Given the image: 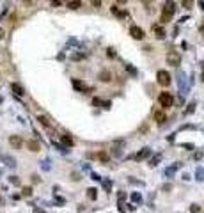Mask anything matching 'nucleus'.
<instances>
[{
    "instance_id": "obj_7",
    "label": "nucleus",
    "mask_w": 204,
    "mask_h": 213,
    "mask_svg": "<svg viewBox=\"0 0 204 213\" xmlns=\"http://www.w3.org/2000/svg\"><path fill=\"white\" fill-rule=\"evenodd\" d=\"M130 34H131L133 39H144V30H142L140 27H137V25L130 27Z\"/></svg>"
},
{
    "instance_id": "obj_30",
    "label": "nucleus",
    "mask_w": 204,
    "mask_h": 213,
    "mask_svg": "<svg viewBox=\"0 0 204 213\" xmlns=\"http://www.w3.org/2000/svg\"><path fill=\"white\" fill-rule=\"evenodd\" d=\"M107 55H108V57H115V52H114L112 48H108V50H107Z\"/></svg>"
},
{
    "instance_id": "obj_4",
    "label": "nucleus",
    "mask_w": 204,
    "mask_h": 213,
    "mask_svg": "<svg viewBox=\"0 0 204 213\" xmlns=\"http://www.w3.org/2000/svg\"><path fill=\"white\" fill-rule=\"evenodd\" d=\"M167 62H169L171 66H179V64H181V55H179L178 52H169V53H167Z\"/></svg>"
},
{
    "instance_id": "obj_16",
    "label": "nucleus",
    "mask_w": 204,
    "mask_h": 213,
    "mask_svg": "<svg viewBox=\"0 0 204 213\" xmlns=\"http://www.w3.org/2000/svg\"><path fill=\"white\" fill-rule=\"evenodd\" d=\"M37 121H39L43 126H46V128L50 126V121H48V117H46V116H37Z\"/></svg>"
},
{
    "instance_id": "obj_22",
    "label": "nucleus",
    "mask_w": 204,
    "mask_h": 213,
    "mask_svg": "<svg viewBox=\"0 0 204 213\" xmlns=\"http://www.w3.org/2000/svg\"><path fill=\"white\" fill-rule=\"evenodd\" d=\"M110 105H112L110 101H105V100L99 101V107H101V108H110Z\"/></svg>"
},
{
    "instance_id": "obj_20",
    "label": "nucleus",
    "mask_w": 204,
    "mask_h": 213,
    "mask_svg": "<svg viewBox=\"0 0 204 213\" xmlns=\"http://www.w3.org/2000/svg\"><path fill=\"white\" fill-rule=\"evenodd\" d=\"M87 197H89V199H96V197H98V190H96V188H89V190H87Z\"/></svg>"
},
{
    "instance_id": "obj_12",
    "label": "nucleus",
    "mask_w": 204,
    "mask_h": 213,
    "mask_svg": "<svg viewBox=\"0 0 204 213\" xmlns=\"http://www.w3.org/2000/svg\"><path fill=\"white\" fill-rule=\"evenodd\" d=\"M27 148H28L30 151H34V153H37V151L41 149V144H39L37 140H28V142H27Z\"/></svg>"
},
{
    "instance_id": "obj_6",
    "label": "nucleus",
    "mask_w": 204,
    "mask_h": 213,
    "mask_svg": "<svg viewBox=\"0 0 204 213\" xmlns=\"http://www.w3.org/2000/svg\"><path fill=\"white\" fill-rule=\"evenodd\" d=\"M153 119H155L158 124H163V123L167 121V114H165V110H155V112H153Z\"/></svg>"
},
{
    "instance_id": "obj_25",
    "label": "nucleus",
    "mask_w": 204,
    "mask_h": 213,
    "mask_svg": "<svg viewBox=\"0 0 204 213\" xmlns=\"http://www.w3.org/2000/svg\"><path fill=\"white\" fill-rule=\"evenodd\" d=\"M199 212H201V208H199L197 204H192V206H190V213H199Z\"/></svg>"
},
{
    "instance_id": "obj_32",
    "label": "nucleus",
    "mask_w": 204,
    "mask_h": 213,
    "mask_svg": "<svg viewBox=\"0 0 204 213\" xmlns=\"http://www.w3.org/2000/svg\"><path fill=\"white\" fill-rule=\"evenodd\" d=\"M11 183H14V185H18V183H20V180H18L16 176H11Z\"/></svg>"
},
{
    "instance_id": "obj_18",
    "label": "nucleus",
    "mask_w": 204,
    "mask_h": 213,
    "mask_svg": "<svg viewBox=\"0 0 204 213\" xmlns=\"http://www.w3.org/2000/svg\"><path fill=\"white\" fill-rule=\"evenodd\" d=\"M62 144L64 146H73V139L69 135H62Z\"/></svg>"
},
{
    "instance_id": "obj_9",
    "label": "nucleus",
    "mask_w": 204,
    "mask_h": 213,
    "mask_svg": "<svg viewBox=\"0 0 204 213\" xmlns=\"http://www.w3.org/2000/svg\"><path fill=\"white\" fill-rule=\"evenodd\" d=\"M98 78H99L101 82L108 84V82H112V73H110V71H107V69H103V71H99V73H98Z\"/></svg>"
},
{
    "instance_id": "obj_38",
    "label": "nucleus",
    "mask_w": 204,
    "mask_h": 213,
    "mask_svg": "<svg viewBox=\"0 0 204 213\" xmlns=\"http://www.w3.org/2000/svg\"><path fill=\"white\" fill-rule=\"evenodd\" d=\"M199 5H201V7L204 9V2H199Z\"/></svg>"
},
{
    "instance_id": "obj_8",
    "label": "nucleus",
    "mask_w": 204,
    "mask_h": 213,
    "mask_svg": "<svg viewBox=\"0 0 204 213\" xmlns=\"http://www.w3.org/2000/svg\"><path fill=\"white\" fill-rule=\"evenodd\" d=\"M153 32H155V36H156L158 39H163V37L167 36V32H165V27H163V25H153Z\"/></svg>"
},
{
    "instance_id": "obj_2",
    "label": "nucleus",
    "mask_w": 204,
    "mask_h": 213,
    "mask_svg": "<svg viewBox=\"0 0 204 213\" xmlns=\"http://www.w3.org/2000/svg\"><path fill=\"white\" fill-rule=\"evenodd\" d=\"M158 101H160V105H162L163 108H169V107H172L174 98H172V94H171V92H160Z\"/></svg>"
},
{
    "instance_id": "obj_19",
    "label": "nucleus",
    "mask_w": 204,
    "mask_h": 213,
    "mask_svg": "<svg viewBox=\"0 0 204 213\" xmlns=\"http://www.w3.org/2000/svg\"><path fill=\"white\" fill-rule=\"evenodd\" d=\"M98 158H99L101 162H108V158H110V156H108V153H107V151H99V153H98Z\"/></svg>"
},
{
    "instance_id": "obj_33",
    "label": "nucleus",
    "mask_w": 204,
    "mask_h": 213,
    "mask_svg": "<svg viewBox=\"0 0 204 213\" xmlns=\"http://www.w3.org/2000/svg\"><path fill=\"white\" fill-rule=\"evenodd\" d=\"M52 5H53V7H59V5H62V2H59V0H53V2H52Z\"/></svg>"
},
{
    "instance_id": "obj_34",
    "label": "nucleus",
    "mask_w": 204,
    "mask_h": 213,
    "mask_svg": "<svg viewBox=\"0 0 204 213\" xmlns=\"http://www.w3.org/2000/svg\"><path fill=\"white\" fill-rule=\"evenodd\" d=\"M103 185H105V188H107V190H110V187H112V181H105Z\"/></svg>"
},
{
    "instance_id": "obj_5",
    "label": "nucleus",
    "mask_w": 204,
    "mask_h": 213,
    "mask_svg": "<svg viewBox=\"0 0 204 213\" xmlns=\"http://www.w3.org/2000/svg\"><path fill=\"white\" fill-rule=\"evenodd\" d=\"M73 87L76 89V91H82L83 94H87V92H92V87H89V85H85L82 80H73Z\"/></svg>"
},
{
    "instance_id": "obj_13",
    "label": "nucleus",
    "mask_w": 204,
    "mask_h": 213,
    "mask_svg": "<svg viewBox=\"0 0 204 213\" xmlns=\"http://www.w3.org/2000/svg\"><path fill=\"white\" fill-rule=\"evenodd\" d=\"M11 89H12V92H14V94H18V96H23V94H25L23 87H21L20 84H16V82H14V84H11Z\"/></svg>"
},
{
    "instance_id": "obj_29",
    "label": "nucleus",
    "mask_w": 204,
    "mask_h": 213,
    "mask_svg": "<svg viewBox=\"0 0 204 213\" xmlns=\"http://www.w3.org/2000/svg\"><path fill=\"white\" fill-rule=\"evenodd\" d=\"M5 162H7V165H9V167H14V165H16L12 158H5Z\"/></svg>"
},
{
    "instance_id": "obj_21",
    "label": "nucleus",
    "mask_w": 204,
    "mask_h": 213,
    "mask_svg": "<svg viewBox=\"0 0 204 213\" xmlns=\"http://www.w3.org/2000/svg\"><path fill=\"white\" fill-rule=\"evenodd\" d=\"M21 194H23L25 197H30V196H32V188H30V187H25V188L21 190Z\"/></svg>"
},
{
    "instance_id": "obj_27",
    "label": "nucleus",
    "mask_w": 204,
    "mask_h": 213,
    "mask_svg": "<svg viewBox=\"0 0 204 213\" xmlns=\"http://www.w3.org/2000/svg\"><path fill=\"white\" fill-rule=\"evenodd\" d=\"M192 110H195V103H190V105H188V108L185 110V114H190Z\"/></svg>"
},
{
    "instance_id": "obj_1",
    "label": "nucleus",
    "mask_w": 204,
    "mask_h": 213,
    "mask_svg": "<svg viewBox=\"0 0 204 213\" xmlns=\"http://www.w3.org/2000/svg\"><path fill=\"white\" fill-rule=\"evenodd\" d=\"M174 11H176V4H174V2H167V4H163V11H162V18H160V21H162L163 25H165L167 21H171Z\"/></svg>"
},
{
    "instance_id": "obj_31",
    "label": "nucleus",
    "mask_w": 204,
    "mask_h": 213,
    "mask_svg": "<svg viewBox=\"0 0 204 213\" xmlns=\"http://www.w3.org/2000/svg\"><path fill=\"white\" fill-rule=\"evenodd\" d=\"M91 5H92V7H99V5H101V2H99V0H96V2H94V0H92V2H91Z\"/></svg>"
},
{
    "instance_id": "obj_28",
    "label": "nucleus",
    "mask_w": 204,
    "mask_h": 213,
    "mask_svg": "<svg viewBox=\"0 0 204 213\" xmlns=\"http://www.w3.org/2000/svg\"><path fill=\"white\" fill-rule=\"evenodd\" d=\"M162 190H163V192H171V190H172V185H171V183H167V185H163V188H162Z\"/></svg>"
},
{
    "instance_id": "obj_26",
    "label": "nucleus",
    "mask_w": 204,
    "mask_h": 213,
    "mask_svg": "<svg viewBox=\"0 0 204 213\" xmlns=\"http://www.w3.org/2000/svg\"><path fill=\"white\" fill-rule=\"evenodd\" d=\"M124 68H126V69H128V71H130V73H131V75H137V69H135V68H133V66H130V64H126V66H124Z\"/></svg>"
},
{
    "instance_id": "obj_17",
    "label": "nucleus",
    "mask_w": 204,
    "mask_h": 213,
    "mask_svg": "<svg viewBox=\"0 0 204 213\" xmlns=\"http://www.w3.org/2000/svg\"><path fill=\"white\" fill-rule=\"evenodd\" d=\"M162 160V155H155L153 156V160H149V167H155V165H158V162Z\"/></svg>"
},
{
    "instance_id": "obj_24",
    "label": "nucleus",
    "mask_w": 204,
    "mask_h": 213,
    "mask_svg": "<svg viewBox=\"0 0 204 213\" xmlns=\"http://www.w3.org/2000/svg\"><path fill=\"white\" fill-rule=\"evenodd\" d=\"M197 180H199V181L204 180V169H197Z\"/></svg>"
},
{
    "instance_id": "obj_11",
    "label": "nucleus",
    "mask_w": 204,
    "mask_h": 213,
    "mask_svg": "<svg viewBox=\"0 0 204 213\" xmlns=\"http://www.w3.org/2000/svg\"><path fill=\"white\" fill-rule=\"evenodd\" d=\"M151 155V149L149 148H144L140 153H137V155H133V160H144L146 156H149Z\"/></svg>"
},
{
    "instance_id": "obj_3",
    "label": "nucleus",
    "mask_w": 204,
    "mask_h": 213,
    "mask_svg": "<svg viewBox=\"0 0 204 213\" xmlns=\"http://www.w3.org/2000/svg\"><path fill=\"white\" fill-rule=\"evenodd\" d=\"M156 80H158V84H160V85L167 87V85L171 84V75H169L165 69H160V71L156 73Z\"/></svg>"
},
{
    "instance_id": "obj_35",
    "label": "nucleus",
    "mask_w": 204,
    "mask_h": 213,
    "mask_svg": "<svg viewBox=\"0 0 204 213\" xmlns=\"http://www.w3.org/2000/svg\"><path fill=\"white\" fill-rule=\"evenodd\" d=\"M92 180H96V181H99V180H101V178H99V176H98V174H96V172H92Z\"/></svg>"
},
{
    "instance_id": "obj_15",
    "label": "nucleus",
    "mask_w": 204,
    "mask_h": 213,
    "mask_svg": "<svg viewBox=\"0 0 204 213\" xmlns=\"http://www.w3.org/2000/svg\"><path fill=\"white\" fill-rule=\"evenodd\" d=\"M112 12H114L115 16H119V18H124V16H126V12H124V11H119V7H117V5H114V7H112Z\"/></svg>"
},
{
    "instance_id": "obj_10",
    "label": "nucleus",
    "mask_w": 204,
    "mask_h": 213,
    "mask_svg": "<svg viewBox=\"0 0 204 213\" xmlns=\"http://www.w3.org/2000/svg\"><path fill=\"white\" fill-rule=\"evenodd\" d=\"M9 144H11L14 149H20V148H21V144H23V140H21L18 135H11V137H9Z\"/></svg>"
},
{
    "instance_id": "obj_14",
    "label": "nucleus",
    "mask_w": 204,
    "mask_h": 213,
    "mask_svg": "<svg viewBox=\"0 0 204 213\" xmlns=\"http://www.w3.org/2000/svg\"><path fill=\"white\" fill-rule=\"evenodd\" d=\"M66 5H68L69 9H80V7H82V2H78V0H73V2H68Z\"/></svg>"
},
{
    "instance_id": "obj_23",
    "label": "nucleus",
    "mask_w": 204,
    "mask_h": 213,
    "mask_svg": "<svg viewBox=\"0 0 204 213\" xmlns=\"http://www.w3.org/2000/svg\"><path fill=\"white\" fill-rule=\"evenodd\" d=\"M131 199H133L135 203H140V201H142V197H140V194H139V192H135V194H131Z\"/></svg>"
},
{
    "instance_id": "obj_37",
    "label": "nucleus",
    "mask_w": 204,
    "mask_h": 213,
    "mask_svg": "<svg viewBox=\"0 0 204 213\" xmlns=\"http://www.w3.org/2000/svg\"><path fill=\"white\" fill-rule=\"evenodd\" d=\"M34 213H44V212H43V210H39V208H36V210H34Z\"/></svg>"
},
{
    "instance_id": "obj_39",
    "label": "nucleus",
    "mask_w": 204,
    "mask_h": 213,
    "mask_svg": "<svg viewBox=\"0 0 204 213\" xmlns=\"http://www.w3.org/2000/svg\"><path fill=\"white\" fill-rule=\"evenodd\" d=\"M203 32H204V28H203Z\"/></svg>"
},
{
    "instance_id": "obj_36",
    "label": "nucleus",
    "mask_w": 204,
    "mask_h": 213,
    "mask_svg": "<svg viewBox=\"0 0 204 213\" xmlns=\"http://www.w3.org/2000/svg\"><path fill=\"white\" fill-rule=\"evenodd\" d=\"M4 36H5V30H4V28H0V39H4Z\"/></svg>"
}]
</instances>
